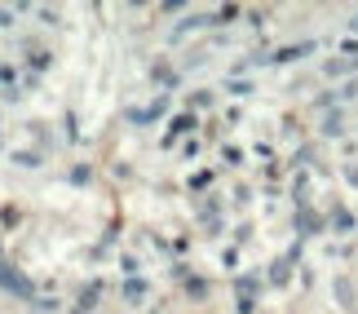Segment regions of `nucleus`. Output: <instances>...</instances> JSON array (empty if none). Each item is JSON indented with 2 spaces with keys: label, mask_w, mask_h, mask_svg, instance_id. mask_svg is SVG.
Segmentation results:
<instances>
[{
  "label": "nucleus",
  "mask_w": 358,
  "mask_h": 314,
  "mask_svg": "<svg viewBox=\"0 0 358 314\" xmlns=\"http://www.w3.org/2000/svg\"><path fill=\"white\" fill-rule=\"evenodd\" d=\"M0 279H5V288H27V279L13 275V270H5V266H0Z\"/></svg>",
  "instance_id": "1"
}]
</instances>
